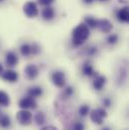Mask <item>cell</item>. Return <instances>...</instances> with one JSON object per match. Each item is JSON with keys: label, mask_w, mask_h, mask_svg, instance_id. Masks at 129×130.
<instances>
[{"label": "cell", "mask_w": 129, "mask_h": 130, "mask_svg": "<svg viewBox=\"0 0 129 130\" xmlns=\"http://www.w3.org/2000/svg\"><path fill=\"white\" fill-rule=\"evenodd\" d=\"M91 35V29L84 23H78L71 32V41L75 47H80L86 43Z\"/></svg>", "instance_id": "cell-1"}, {"label": "cell", "mask_w": 129, "mask_h": 130, "mask_svg": "<svg viewBox=\"0 0 129 130\" xmlns=\"http://www.w3.org/2000/svg\"><path fill=\"white\" fill-rule=\"evenodd\" d=\"M41 48L36 42H22L19 45V54L24 58H29L31 56H37L40 54Z\"/></svg>", "instance_id": "cell-2"}, {"label": "cell", "mask_w": 129, "mask_h": 130, "mask_svg": "<svg viewBox=\"0 0 129 130\" xmlns=\"http://www.w3.org/2000/svg\"><path fill=\"white\" fill-rule=\"evenodd\" d=\"M22 12L23 14L30 19H34L39 16V7L36 1L28 0L22 5Z\"/></svg>", "instance_id": "cell-3"}, {"label": "cell", "mask_w": 129, "mask_h": 130, "mask_svg": "<svg viewBox=\"0 0 129 130\" xmlns=\"http://www.w3.org/2000/svg\"><path fill=\"white\" fill-rule=\"evenodd\" d=\"M89 116H90V119L92 120L93 123H95L97 125H103L104 119L108 116V113H107V110L105 108L99 107L96 109L90 110Z\"/></svg>", "instance_id": "cell-4"}, {"label": "cell", "mask_w": 129, "mask_h": 130, "mask_svg": "<svg viewBox=\"0 0 129 130\" xmlns=\"http://www.w3.org/2000/svg\"><path fill=\"white\" fill-rule=\"evenodd\" d=\"M51 81L53 85L59 89H63L67 85V76L64 71L56 70L51 74Z\"/></svg>", "instance_id": "cell-5"}, {"label": "cell", "mask_w": 129, "mask_h": 130, "mask_svg": "<svg viewBox=\"0 0 129 130\" xmlns=\"http://www.w3.org/2000/svg\"><path fill=\"white\" fill-rule=\"evenodd\" d=\"M16 120L17 122L22 126H28L33 121V115L29 110L20 109L16 113Z\"/></svg>", "instance_id": "cell-6"}, {"label": "cell", "mask_w": 129, "mask_h": 130, "mask_svg": "<svg viewBox=\"0 0 129 130\" xmlns=\"http://www.w3.org/2000/svg\"><path fill=\"white\" fill-rule=\"evenodd\" d=\"M39 16L43 21L52 22L57 17V10L53 5L41 7V9L39 10Z\"/></svg>", "instance_id": "cell-7"}, {"label": "cell", "mask_w": 129, "mask_h": 130, "mask_svg": "<svg viewBox=\"0 0 129 130\" xmlns=\"http://www.w3.org/2000/svg\"><path fill=\"white\" fill-rule=\"evenodd\" d=\"M19 63V57L14 51H7L4 56V64L8 69H13Z\"/></svg>", "instance_id": "cell-8"}, {"label": "cell", "mask_w": 129, "mask_h": 130, "mask_svg": "<svg viewBox=\"0 0 129 130\" xmlns=\"http://www.w3.org/2000/svg\"><path fill=\"white\" fill-rule=\"evenodd\" d=\"M1 79L9 84H14L17 83L19 80V74L14 70V69H6L3 71L2 75H1Z\"/></svg>", "instance_id": "cell-9"}, {"label": "cell", "mask_w": 129, "mask_h": 130, "mask_svg": "<svg viewBox=\"0 0 129 130\" xmlns=\"http://www.w3.org/2000/svg\"><path fill=\"white\" fill-rule=\"evenodd\" d=\"M18 107L19 109H25V110H34L37 108V102L36 99L29 97V96H24L20 98L18 101Z\"/></svg>", "instance_id": "cell-10"}, {"label": "cell", "mask_w": 129, "mask_h": 130, "mask_svg": "<svg viewBox=\"0 0 129 130\" xmlns=\"http://www.w3.org/2000/svg\"><path fill=\"white\" fill-rule=\"evenodd\" d=\"M24 76L27 80L34 81L39 76V68L35 64H28L24 68Z\"/></svg>", "instance_id": "cell-11"}, {"label": "cell", "mask_w": 129, "mask_h": 130, "mask_svg": "<svg viewBox=\"0 0 129 130\" xmlns=\"http://www.w3.org/2000/svg\"><path fill=\"white\" fill-rule=\"evenodd\" d=\"M115 18L117 19L118 22L120 23H123V24H126L128 23L129 20V8L127 5H124V6H121L119 7L116 12H115Z\"/></svg>", "instance_id": "cell-12"}, {"label": "cell", "mask_w": 129, "mask_h": 130, "mask_svg": "<svg viewBox=\"0 0 129 130\" xmlns=\"http://www.w3.org/2000/svg\"><path fill=\"white\" fill-rule=\"evenodd\" d=\"M114 25L112 23V21L108 18H99L98 20V26L97 29L100 30L102 33H110L111 31H113Z\"/></svg>", "instance_id": "cell-13"}, {"label": "cell", "mask_w": 129, "mask_h": 130, "mask_svg": "<svg viewBox=\"0 0 129 130\" xmlns=\"http://www.w3.org/2000/svg\"><path fill=\"white\" fill-rule=\"evenodd\" d=\"M106 83H107L106 76L100 75V74H96L93 77V80H92V87H93V89L95 91L100 92V91H102L104 89V87L106 86Z\"/></svg>", "instance_id": "cell-14"}, {"label": "cell", "mask_w": 129, "mask_h": 130, "mask_svg": "<svg viewBox=\"0 0 129 130\" xmlns=\"http://www.w3.org/2000/svg\"><path fill=\"white\" fill-rule=\"evenodd\" d=\"M81 72H82V75L86 78H93L97 74L94 66L92 65L90 61H86L83 63V65L81 67Z\"/></svg>", "instance_id": "cell-15"}, {"label": "cell", "mask_w": 129, "mask_h": 130, "mask_svg": "<svg viewBox=\"0 0 129 130\" xmlns=\"http://www.w3.org/2000/svg\"><path fill=\"white\" fill-rule=\"evenodd\" d=\"M43 93H44L43 88L38 85H33V86L28 87L27 91H26V95L33 99H38V98L42 97Z\"/></svg>", "instance_id": "cell-16"}, {"label": "cell", "mask_w": 129, "mask_h": 130, "mask_svg": "<svg viewBox=\"0 0 129 130\" xmlns=\"http://www.w3.org/2000/svg\"><path fill=\"white\" fill-rule=\"evenodd\" d=\"M98 20L99 18H97L96 16L94 15H86L84 18H83V21L90 29H97V26H98Z\"/></svg>", "instance_id": "cell-17"}, {"label": "cell", "mask_w": 129, "mask_h": 130, "mask_svg": "<svg viewBox=\"0 0 129 130\" xmlns=\"http://www.w3.org/2000/svg\"><path fill=\"white\" fill-rule=\"evenodd\" d=\"M119 40H120L119 34L116 32H113V31H111L110 33H107V36H106V38H105V42H106V44L109 45V46H114V45H116V44L119 42Z\"/></svg>", "instance_id": "cell-18"}, {"label": "cell", "mask_w": 129, "mask_h": 130, "mask_svg": "<svg viewBox=\"0 0 129 130\" xmlns=\"http://www.w3.org/2000/svg\"><path fill=\"white\" fill-rule=\"evenodd\" d=\"M33 121L35 122L36 125L38 126H42L44 125L45 121H46V117H45V114L42 112V111H38L35 113V115L33 116Z\"/></svg>", "instance_id": "cell-19"}, {"label": "cell", "mask_w": 129, "mask_h": 130, "mask_svg": "<svg viewBox=\"0 0 129 130\" xmlns=\"http://www.w3.org/2000/svg\"><path fill=\"white\" fill-rule=\"evenodd\" d=\"M10 97L7 92L0 90V106L1 107H8L10 105Z\"/></svg>", "instance_id": "cell-20"}, {"label": "cell", "mask_w": 129, "mask_h": 130, "mask_svg": "<svg viewBox=\"0 0 129 130\" xmlns=\"http://www.w3.org/2000/svg\"><path fill=\"white\" fill-rule=\"evenodd\" d=\"M11 126V119L8 115L6 114H1L0 115V127L7 129Z\"/></svg>", "instance_id": "cell-21"}, {"label": "cell", "mask_w": 129, "mask_h": 130, "mask_svg": "<svg viewBox=\"0 0 129 130\" xmlns=\"http://www.w3.org/2000/svg\"><path fill=\"white\" fill-rule=\"evenodd\" d=\"M86 57H89V58H93V57H96L99 53V48L97 45H89L85 48L84 51Z\"/></svg>", "instance_id": "cell-22"}, {"label": "cell", "mask_w": 129, "mask_h": 130, "mask_svg": "<svg viewBox=\"0 0 129 130\" xmlns=\"http://www.w3.org/2000/svg\"><path fill=\"white\" fill-rule=\"evenodd\" d=\"M62 90H63V97L66 99L72 98L75 94V88L73 86H70V85H66Z\"/></svg>", "instance_id": "cell-23"}, {"label": "cell", "mask_w": 129, "mask_h": 130, "mask_svg": "<svg viewBox=\"0 0 129 130\" xmlns=\"http://www.w3.org/2000/svg\"><path fill=\"white\" fill-rule=\"evenodd\" d=\"M90 110H91V109H90V106H89V105L83 104V105H81V106L79 107L78 113H79V115H80L81 117H86V116L89 115Z\"/></svg>", "instance_id": "cell-24"}, {"label": "cell", "mask_w": 129, "mask_h": 130, "mask_svg": "<svg viewBox=\"0 0 129 130\" xmlns=\"http://www.w3.org/2000/svg\"><path fill=\"white\" fill-rule=\"evenodd\" d=\"M101 104H102V107L105 108V109L107 110L108 108H110V107L112 106V99H111L110 97H108V96L102 98V100H101Z\"/></svg>", "instance_id": "cell-25"}, {"label": "cell", "mask_w": 129, "mask_h": 130, "mask_svg": "<svg viewBox=\"0 0 129 130\" xmlns=\"http://www.w3.org/2000/svg\"><path fill=\"white\" fill-rule=\"evenodd\" d=\"M56 2V0H36V3L38 6L44 7V6H51Z\"/></svg>", "instance_id": "cell-26"}, {"label": "cell", "mask_w": 129, "mask_h": 130, "mask_svg": "<svg viewBox=\"0 0 129 130\" xmlns=\"http://www.w3.org/2000/svg\"><path fill=\"white\" fill-rule=\"evenodd\" d=\"M73 130H85V124L82 121H77L73 125Z\"/></svg>", "instance_id": "cell-27"}, {"label": "cell", "mask_w": 129, "mask_h": 130, "mask_svg": "<svg viewBox=\"0 0 129 130\" xmlns=\"http://www.w3.org/2000/svg\"><path fill=\"white\" fill-rule=\"evenodd\" d=\"M81 1L85 5H92V4H94L96 2V0H81Z\"/></svg>", "instance_id": "cell-28"}, {"label": "cell", "mask_w": 129, "mask_h": 130, "mask_svg": "<svg viewBox=\"0 0 129 130\" xmlns=\"http://www.w3.org/2000/svg\"><path fill=\"white\" fill-rule=\"evenodd\" d=\"M41 130H58V128L53 125H47V126H44Z\"/></svg>", "instance_id": "cell-29"}, {"label": "cell", "mask_w": 129, "mask_h": 130, "mask_svg": "<svg viewBox=\"0 0 129 130\" xmlns=\"http://www.w3.org/2000/svg\"><path fill=\"white\" fill-rule=\"evenodd\" d=\"M3 71H4V68H3V65L0 63V77H1V75H2V73H3Z\"/></svg>", "instance_id": "cell-30"}, {"label": "cell", "mask_w": 129, "mask_h": 130, "mask_svg": "<svg viewBox=\"0 0 129 130\" xmlns=\"http://www.w3.org/2000/svg\"><path fill=\"white\" fill-rule=\"evenodd\" d=\"M110 0H96V2H100V3H107Z\"/></svg>", "instance_id": "cell-31"}, {"label": "cell", "mask_w": 129, "mask_h": 130, "mask_svg": "<svg viewBox=\"0 0 129 130\" xmlns=\"http://www.w3.org/2000/svg\"><path fill=\"white\" fill-rule=\"evenodd\" d=\"M101 130H111V128H109L108 126H104V127H103Z\"/></svg>", "instance_id": "cell-32"}, {"label": "cell", "mask_w": 129, "mask_h": 130, "mask_svg": "<svg viewBox=\"0 0 129 130\" xmlns=\"http://www.w3.org/2000/svg\"><path fill=\"white\" fill-rule=\"evenodd\" d=\"M7 0H0V5H2V4H4L5 2H6Z\"/></svg>", "instance_id": "cell-33"}]
</instances>
